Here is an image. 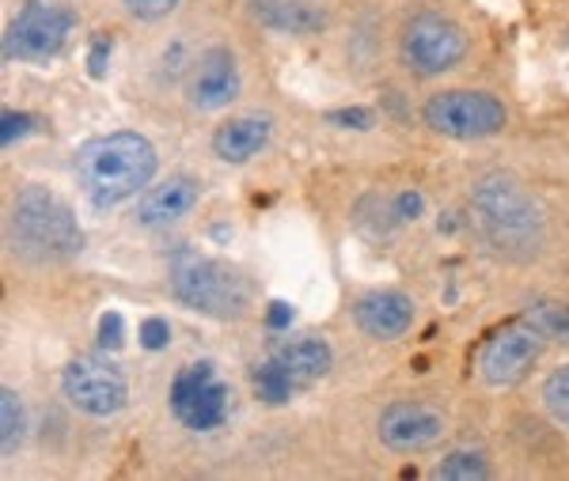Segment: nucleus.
<instances>
[{"instance_id": "1", "label": "nucleus", "mask_w": 569, "mask_h": 481, "mask_svg": "<svg viewBox=\"0 0 569 481\" xmlns=\"http://www.w3.org/2000/svg\"><path fill=\"white\" fill-rule=\"evenodd\" d=\"M156 148L141 133H107L91 137L77 148V179L84 198L96 209H110L118 201L144 190L156 174Z\"/></svg>"}, {"instance_id": "2", "label": "nucleus", "mask_w": 569, "mask_h": 481, "mask_svg": "<svg viewBox=\"0 0 569 481\" xmlns=\"http://www.w3.org/2000/svg\"><path fill=\"white\" fill-rule=\"evenodd\" d=\"M475 224L482 228L486 243L509 258H528L543 247V209L531 193L509 174H486L471 193Z\"/></svg>"}, {"instance_id": "3", "label": "nucleus", "mask_w": 569, "mask_h": 481, "mask_svg": "<svg viewBox=\"0 0 569 481\" xmlns=\"http://www.w3.org/2000/svg\"><path fill=\"white\" fill-rule=\"evenodd\" d=\"M12 239L20 254L34 258V262H66L84 247V231H80L72 209L46 187H27L16 193Z\"/></svg>"}, {"instance_id": "4", "label": "nucleus", "mask_w": 569, "mask_h": 481, "mask_svg": "<svg viewBox=\"0 0 569 481\" xmlns=\"http://www.w3.org/2000/svg\"><path fill=\"white\" fill-rule=\"evenodd\" d=\"M171 289L187 308L213 319H240L251 303V289L236 270L206 254H179L171 265Z\"/></svg>"}, {"instance_id": "5", "label": "nucleus", "mask_w": 569, "mask_h": 481, "mask_svg": "<svg viewBox=\"0 0 569 481\" xmlns=\"http://www.w3.org/2000/svg\"><path fill=\"white\" fill-rule=\"evenodd\" d=\"M426 126L440 137L452 141H479V137L501 133L509 122V110L501 99L486 96V91H440L426 103Z\"/></svg>"}, {"instance_id": "6", "label": "nucleus", "mask_w": 569, "mask_h": 481, "mask_svg": "<svg viewBox=\"0 0 569 481\" xmlns=\"http://www.w3.org/2000/svg\"><path fill=\"white\" fill-rule=\"evenodd\" d=\"M69 31H72L69 8H61L58 0H27L20 8V16L12 20V27H8L4 50H8V58H16V61L42 64V61L58 58Z\"/></svg>"}, {"instance_id": "7", "label": "nucleus", "mask_w": 569, "mask_h": 481, "mask_svg": "<svg viewBox=\"0 0 569 481\" xmlns=\"http://www.w3.org/2000/svg\"><path fill=\"white\" fill-rule=\"evenodd\" d=\"M61 387H66L69 402L88 418H114L130 398V387H126V375L118 372V364H110L99 353L72 357L66 375H61Z\"/></svg>"}, {"instance_id": "8", "label": "nucleus", "mask_w": 569, "mask_h": 481, "mask_svg": "<svg viewBox=\"0 0 569 481\" xmlns=\"http://www.w3.org/2000/svg\"><path fill=\"white\" fill-rule=\"evenodd\" d=\"M467 53V39L460 23H452L448 16L421 12L407 23L402 31V61L418 72V77H440L452 64H460Z\"/></svg>"}, {"instance_id": "9", "label": "nucleus", "mask_w": 569, "mask_h": 481, "mask_svg": "<svg viewBox=\"0 0 569 481\" xmlns=\"http://www.w3.org/2000/svg\"><path fill=\"white\" fill-rule=\"evenodd\" d=\"M171 410H176V418L194 432H209L224 424L228 387L217 379L209 360L182 368L176 375V383H171Z\"/></svg>"}, {"instance_id": "10", "label": "nucleus", "mask_w": 569, "mask_h": 481, "mask_svg": "<svg viewBox=\"0 0 569 481\" xmlns=\"http://www.w3.org/2000/svg\"><path fill=\"white\" fill-rule=\"evenodd\" d=\"M539 353H543V334H539L536 327H509L501 330L498 338L486 341L482 349V379L490 387H512L520 383L531 364L539 360Z\"/></svg>"}, {"instance_id": "11", "label": "nucleus", "mask_w": 569, "mask_h": 481, "mask_svg": "<svg viewBox=\"0 0 569 481\" xmlns=\"http://www.w3.org/2000/svg\"><path fill=\"white\" fill-rule=\"evenodd\" d=\"M445 437V418L421 402H395L380 418V440L391 451H426Z\"/></svg>"}, {"instance_id": "12", "label": "nucleus", "mask_w": 569, "mask_h": 481, "mask_svg": "<svg viewBox=\"0 0 569 481\" xmlns=\"http://www.w3.org/2000/svg\"><path fill=\"white\" fill-rule=\"evenodd\" d=\"M240 96V69H236V58L228 50H206L190 72L187 84V99L190 107L198 110H220Z\"/></svg>"}, {"instance_id": "13", "label": "nucleus", "mask_w": 569, "mask_h": 481, "mask_svg": "<svg viewBox=\"0 0 569 481\" xmlns=\"http://www.w3.org/2000/svg\"><path fill=\"white\" fill-rule=\"evenodd\" d=\"M201 198V187L190 174H171L160 187H149L137 201V220L144 228H168L179 224L182 217H190Z\"/></svg>"}, {"instance_id": "14", "label": "nucleus", "mask_w": 569, "mask_h": 481, "mask_svg": "<svg viewBox=\"0 0 569 481\" xmlns=\"http://www.w3.org/2000/svg\"><path fill=\"white\" fill-rule=\"evenodd\" d=\"M353 319L369 338L395 341V338L407 334L410 322H415V300H410L407 292H391V289L369 292V295H361V300H357Z\"/></svg>"}, {"instance_id": "15", "label": "nucleus", "mask_w": 569, "mask_h": 481, "mask_svg": "<svg viewBox=\"0 0 569 481\" xmlns=\"http://www.w3.org/2000/svg\"><path fill=\"white\" fill-rule=\"evenodd\" d=\"M278 364L284 368V375L292 379L297 387H308L316 383V379H323L330 372V364H335V353H330V345L323 338H292L284 341L278 349Z\"/></svg>"}, {"instance_id": "16", "label": "nucleus", "mask_w": 569, "mask_h": 481, "mask_svg": "<svg viewBox=\"0 0 569 481\" xmlns=\"http://www.w3.org/2000/svg\"><path fill=\"white\" fill-rule=\"evenodd\" d=\"M266 141H270V118H236V122L217 129L213 152L224 163H247L262 152Z\"/></svg>"}, {"instance_id": "17", "label": "nucleus", "mask_w": 569, "mask_h": 481, "mask_svg": "<svg viewBox=\"0 0 569 481\" xmlns=\"http://www.w3.org/2000/svg\"><path fill=\"white\" fill-rule=\"evenodd\" d=\"M266 23L278 27V31H289V34H305V31H316V27H323V16L311 12L305 0H281V4H270V12H266Z\"/></svg>"}, {"instance_id": "18", "label": "nucleus", "mask_w": 569, "mask_h": 481, "mask_svg": "<svg viewBox=\"0 0 569 481\" xmlns=\"http://www.w3.org/2000/svg\"><path fill=\"white\" fill-rule=\"evenodd\" d=\"M23 429H27V418H23V402L16 391H0V451L12 455L16 448L23 443Z\"/></svg>"}, {"instance_id": "19", "label": "nucleus", "mask_w": 569, "mask_h": 481, "mask_svg": "<svg viewBox=\"0 0 569 481\" xmlns=\"http://www.w3.org/2000/svg\"><path fill=\"white\" fill-rule=\"evenodd\" d=\"M292 379L284 375V368L278 364V360H266L262 368H254V391H259L262 402H270V405H281V402H289L292 398Z\"/></svg>"}, {"instance_id": "20", "label": "nucleus", "mask_w": 569, "mask_h": 481, "mask_svg": "<svg viewBox=\"0 0 569 481\" xmlns=\"http://www.w3.org/2000/svg\"><path fill=\"white\" fill-rule=\"evenodd\" d=\"M437 478H445V481H482V478H490V467H486V459L479 455V451H452V455L437 467Z\"/></svg>"}, {"instance_id": "21", "label": "nucleus", "mask_w": 569, "mask_h": 481, "mask_svg": "<svg viewBox=\"0 0 569 481\" xmlns=\"http://www.w3.org/2000/svg\"><path fill=\"white\" fill-rule=\"evenodd\" d=\"M528 322L543 338L569 341V308H562V303H536V308L528 311Z\"/></svg>"}, {"instance_id": "22", "label": "nucleus", "mask_w": 569, "mask_h": 481, "mask_svg": "<svg viewBox=\"0 0 569 481\" xmlns=\"http://www.w3.org/2000/svg\"><path fill=\"white\" fill-rule=\"evenodd\" d=\"M543 402H547L550 418H555L558 424H566V429H569V364L547 375V383H543Z\"/></svg>"}, {"instance_id": "23", "label": "nucleus", "mask_w": 569, "mask_h": 481, "mask_svg": "<svg viewBox=\"0 0 569 481\" xmlns=\"http://www.w3.org/2000/svg\"><path fill=\"white\" fill-rule=\"evenodd\" d=\"M99 345L110 349V353L126 345V322L118 311H107L103 319H99Z\"/></svg>"}, {"instance_id": "24", "label": "nucleus", "mask_w": 569, "mask_h": 481, "mask_svg": "<svg viewBox=\"0 0 569 481\" xmlns=\"http://www.w3.org/2000/svg\"><path fill=\"white\" fill-rule=\"evenodd\" d=\"M126 8H130V16H137V20H163V16L176 12L179 0H126Z\"/></svg>"}, {"instance_id": "25", "label": "nucleus", "mask_w": 569, "mask_h": 481, "mask_svg": "<svg viewBox=\"0 0 569 481\" xmlns=\"http://www.w3.org/2000/svg\"><path fill=\"white\" fill-rule=\"evenodd\" d=\"M421 193L418 190H402V193H395L391 198V217L399 220V224H407V220H418L421 217Z\"/></svg>"}, {"instance_id": "26", "label": "nucleus", "mask_w": 569, "mask_h": 481, "mask_svg": "<svg viewBox=\"0 0 569 481\" xmlns=\"http://www.w3.org/2000/svg\"><path fill=\"white\" fill-rule=\"evenodd\" d=\"M31 126H34L31 114H12V110H4V118H0V141L4 144L20 141V137L31 133Z\"/></svg>"}, {"instance_id": "27", "label": "nucleus", "mask_w": 569, "mask_h": 481, "mask_svg": "<svg viewBox=\"0 0 569 481\" xmlns=\"http://www.w3.org/2000/svg\"><path fill=\"white\" fill-rule=\"evenodd\" d=\"M327 122H330V126H342V129H369V126H372V110H365V107L330 110Z\"/></svg>"}, {"instance_id": "28", "label": "nucleus", "mask_w": 569, "mask_h": 481, "mask_svg": "<svg viewBox=\"0 0 569 481\" xmlns=\"http://www.w3.org/2000/svg\"><path fill=\"white\" fill-rule=\"evenodd\" d=\"M168 341H171L168 319H144V322H141V345H144V349H163Z\"/></svg>"}, {"instance_id": "29", "label": "nucleus", "mask_w": 569, "mask_h": 481, "mask_svg": "<svg viewBox=\"0 0 569 481\" xmlns=\"http://www.w3.org/2000/svg\"><path fill=\"white\" fill-rule=\"evenodd\" d=\"M107 58H110V39H96V42H91V53H88V72H91V77H103V72H107Z\"/></svg>"}, {"instance_id": "30", "label": "nucleus", "mask_w": 569, "mask_h": 481, "mask_svg": "<svg viewBox=\"0 0 569 481\" xmlns=\"http://www.w3.org/2000/svg\"><path fill=\"white\" fill-rule=\"evenodd\" d=\"M266 322H270V330H284L292 322V308L289 303H270V314H266Z\"/></svg>"}]
</instances>
